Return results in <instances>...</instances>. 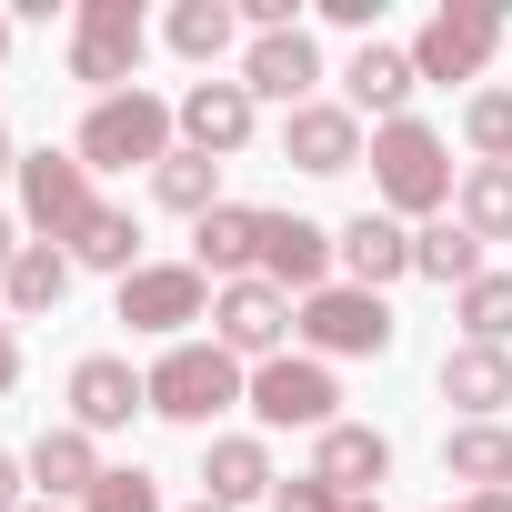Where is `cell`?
Segmentation results:
<instances>
[{
  "mask_svg": "<svg viewBox=\"0 0 512 512\" xmlns=\"http://www.w3.org/2000/svg\"><path fill=\"white\" fill-rule=\"evenodd\" d=\"M171 131H181V111L161 91H111V101H91V121H81L71 151H81V171H161Z\"/></svg>",
  "mask_w": 512,
  "mask_h": 512,
  "instance_id": "cell-1",
  "label": "cell"
},
{
  "mask_svg": "<svg viewBox=\"0 0 512 512\" xmlns=\"http://www.w3.org/2000/svg\"><path fill=\"white\" fill-rule=\"evenodd\" d=\"M372 191H382L392 211L442 221V201H452V151H442V131H422L412 111L382 121V131H372Z\"/></svg>",
  "mask_w": 512,
  "mask_h": 512,
  "instance_id": "cell-2",
  "label": "cell"
},
{
  "mask_svg": "<svg viewBox=\"0 0 512 512\" xmlns=\"http://www.w3.org/2000/svg\"><path fill=\"white\" fill-rule=\"evenodd\" d=\"M231 402H251V382H241V362H231L221 342H171V352L151 362V412H161V422L211 432V412H231Z\"/></svg>",
  "mask_w": 512,
  "mask_h": 512,
  "instance_id": "cell-3",
  "label": "cell"
},
{
  "mask_svg": "<svg viewBox=\"0 0 512 512\" xmlns=\"http://www.w3.org/2000/svg\"><path fill=\"white\" fill-rule=\"evenodd\" d=\"M141 51H151L141 0H81V21H71V81H91L101 101H111V91H141V81H131Z\"/></svg>",
  "mask_w": 512,
  "mask_h": 512,
  "instance_id": "cell-4",
  "label": "cell"
},
{
  "mask_svg": "<svg viewBox=\"0 0 512 512\" xmlns=\"http://www.w3.org/2000/svg\"><path fill=\"white\" fill-rule=\"evenodd\" d=\"M292 332H302L322 362H362V352L382 362V352H392V312H382V292H352V282H322V292L302 302Z\"/></svg>",
  "mask_w": 512,
  "mask_h": 512,
  "instance_id": "cell-5",
  "label": "cell"
},
{
  "mask_svg": "<svg viewBox=\"0 0 512 512\" xmlns=\"http://www.w3.org/2000/svg\"><path fill=\"white\" fill-rule=\"evenodd\" d=\"M292 322H302V312H292V292H272L262 272L211 292V342H221L231 362H282V332H292Z\"/></svg>",
  "mask_w": 512,
  "mask_h": 512,
  "instance_id": "cell-6",
  "label": "cell"
},
{
  "mask_svg": "<svg viewBox=\"0 0 512 512\" xmlns=\"http://www.w3.org/2000/svg\"><path fill=\"white\" fill-rule=\"evenodd\" d=\"M91 211H101V201H91L81 151H31V161H21V221H31L41 241H81Z\"/></svg>",
  "mask_w": 512,
  "mask_h": 512,
  "instance_id": "cell-7",
  "label": "cell"
},
{
  "mask_svg": "<svg viewBox=\"0 0 512 512\" xmlns=\"http://www.w3.org/2000/svg\"><path fill=\"white\" fill-rule=\"evenodd\" d=\"M492 41H502V11H492V0H452V11L422 21L412 71H422V81H472V71L492 61Z\"/></svg>",
  "mask_w": 512,
  "mask_h": 512,
  "instance_id": "cell-8",
  "label": "cell"
},
{
  "mask_svg": "<svg viewBox=\"0 0 512 512\" xmlns=\"http://www.w3.org/2000/svg\"><path fill=\"white\" fill-rule=\"evenodd\" d=\"M332 402H342V392H332L322 362H292V352H282V362L251 372V412H262L272 432H332V422H342Z\"/></svg>",
  "mask_w": 512,
  "mask_h": 512,
  "instance_id": "cell-9",
  "label": "cell"
},
{
  "mask_svg": "<svg viewBox=\"0 0 512 512\" xmlns=\"http://www.w3.org/2000/svg\"><path fill=\"white\" fill-rule=\"evenodd\" d=\"M201 312H211V282H201L191 262H141V272L121 282V322L151 332V342H171V332L201 322Z\"/></svg>",
  "mask_w": 512,
  "mask_h": 512,
  "instance_id": "cell-10",
  "label": "cell"
},
{
  "mask_svg": "<svg viewBox=\"0 0 512 512\" xmlns=\"http://www.w3.org/2000/svg\"><path fill=\"white\" fill-rule=\"evenodd\" d=\"M131 412H151V372H131L121 352H81V362H71V422L101 442V432H121Z\"/></svg>",
  "mask_w": 512,
  "mask_h": 512,
  "instance_id": "cell-11",
  "label": "cell"
},
{
  "mask_svg": "<svg viewBox=\"0 0 512 512\" xmlns=\"http://www.w3.org/2000/svg\"><path fill=\"white\" fill-rule=\"evenodd\" d=\"M342 262V251H332V231L322 221H302V211H262V282L272 292H322V272Z\"/></svg>",
  "mask_w": 512,
  "mask_h": 512,
  "instance_id": "cell-12",
  "label": "cell"
},
{
  "mask_svg": "<svg viewBox=\"0 0 512 512\" xmlns=\"http://www.w3.org/2000/svg\"><path fill=\"white\" fill-rule=\"evenodd\" d=\"M282 161H302L312 181L352 171V161H362V111H352V101H302V111L282 121Z\"/></svg>",
  "mask_w": 512,
  "mask_h": 512,
  "instance_id": "cell-13",
  "label": "cell"
},
{
  "mask_svg": "<svg viewBox=\"0 0 512 512\" xmlns=\"http://www.w3.org/2000/svg\"><path fill=\"white\" fill-rule=\"evenodd\" d=\"M312 482H332L342 502H372V492L392 482V442H382L372 422H332V432L312 442Z\"/></svg>",
  "mask_w": 512,
  "mask_h": 512,
  "instance_id": "cell-14",
  "label": "cell"
},
{
  "mask_svg": "<svg viewBox=\"0 0 512 512\" xmlns=\"http://www.w3.org/2000/svg\"><path fill=\"white\" fill-rule=\"evenodd\" d=\"M312 81H322V51H312V31H262L241 51V91L251 101H312Z\"/></svg>",
  "mask_w": 512,
  "mask_h": 512,
  "instance_id": "cell-15",
  "label": "cell"
},
{
  "mask_svg": "<svg viewBox=\"0 0 512 512\" xmlns=\"http://www.w3.org/2000/svg\"><path fill=\"white\" fill-rule=\"evenodd\" d=\"M171 111H181V151H211V161H221V151L251 141V111H262V101H251L241 81H191Z\"/></svg>",
  "mask_w": 512,
  "mask_h": 512,
  "instance_id": "cell-16",
  "label": "cell"
},
{
  "mask_svg": "<svg viewBox=\"0 0 512 512\" xmlns=\"http://www.w3.org/2000/svg\"><path fill=\"white\" fill-rule=\"evenodd\" d=\"M332 251H342L352 292H382V282H402V272H412V231H402L392 211H352V221L332 231Z\"/></svg>",
  "mask_w": 512,
  "mask_h": 512,
  "instance_id": "cell-17",
  "label": "cell"
},
{
  "mask_svg": "<svg viewBox=\"0 0 512 512\" xmlns=\"http://www.w3.org/2000/svg\"><path fill=\"white\" fill-rule=\"evenodd\" d=\"M191 272L201 282H251V272H262V211H251V201H221L211 221H191Z\"/></svg>",
  "mask_w": 512,
  "mask_h": 512,
  "instance_id": "cell-18",
  "label": "cell"
},
{
  "mask_svg": "<svg viewBox=\"0 0 512 512\" xmlns=\"http://www.w3.org/2000/svg\"><path fill=\"white\" fill-rule=\"evenodd\" d=\"M101 472H111V462H101V442H91L81 422H51V432L31 442V482H41V502H71V492L91 502Z\"/></svg>",
  "mask_w": 512,
  "mask_h": 512,
  "instance_id": "cell-19",
  "label": "cell"
},
{
  "mask_svg": "<svg viewBox=\"0 0 512 512\" xmlns=\"http://www.w3.org/2000/svg\"><path fill=\"white\" fill-rule=\"evenodd\" d=\"M442 402H462L472 422H492L512 402V352L502 342H452L442 352Z\"/></svg>",
  "mask_w": 512,
  "mask_h": 512,
  "instance_id": "cell-20",
  "label": "cell"
},
{
  "mask_svg": "<svg viewBox=\"0 0 512 512\" xmlns=\"http://www.w3.org/2000/svg\"><path fill=\"white\" fill-rule=\"evenodd\" d=\"M201 482H211V502H221V512H241V502H272V482H282V472H272V452L251 442V432H221V442H211V462H201Z\"/></svg>",
  "mask_w": 512,
  "mask_h": 512,
  "instance_id": "cell-21",
  "label": "cell"
},
{
  "mask_svg": "<svg viewBox=\"0 0 512 512\" xmlns=\"http://www.w3.org/2000/svg\"><path fill=\"white\" fill-rule=\"evenodd\" d=\"M342 81H352V111H382V121H402V101L422 91V71H412V51H392V41H362Z\"/></svg>",
  "mask_w": 512,
  "mask_h": 512,
  "instance_id": "cell-22",
  "label": "cell"
},
{
  "mask_svg": "<svg viewBox=\"0 0 512 512\" xmlns=\"http://www.w3.org/2000/svg\"><path fill=\"white\" fill-rule=\"evenodd\" d=\"M0 292H11V312H21V322L61 312V292H71V251H61V241H21V262L0 272Z\"/></svg>",
  "mask_w": 512,
  "mask_h": 512,
  "instance_id": "cell-23",
  "label": "cell"
},
{
  "mask_svg": "<svg viewBox=\"0 0 512 512\" xmlns=\"http://www.w3.org/2000/svg\"><path fill=\"white\" fill-rule=\"evenodd\" d=\"M442 472L472 482V492H512V432H502V422H462V432L442 442Z\"/></svg>",
  "mask_w": 512,
  "mask_h": 512,
  "instance_id": "cell-24",
  "label": "cell"
},
{
  "mask_svg": "<svg viewBox=\"0 0 512 512\" xmlns=\"http://www.w3.org/2000/svg\"><path fill=\"white\" fill-rule=\"evenodd\" d=\"M452 221L472 241H512V161H472L462 191H452Z\"/></svg>",
  "mask_w": 512,
  "mask_h": 512,
  "instance_id": "cell-25",
  "label": "cell"
},
{
  "mask_svg": "<svg viewBox=\"0 0 512 512\" xmlns=\"http://www.w3.org/2000/svg\"><path fill=\"white\" fill-rule=\"evenodd\" d=\"M71 262H81V272H111V282H131V272H141V221L101 201V211L81 221V241H71Z\"/></svg>",
  "mask_w": 512,
  "mask_h": 512,
  "instance_id": "cell-26",
  "label": "cell"
},
{
  "mask_svg": "<svg viewBox=\"0 0 512 512\" xmlns=\"http://www.w3.org/2000/svg\"><path fill=\"white\" fill-rule=\"evenodd\" d=\"M412 272H422V282L472 292V282H482V241H472L462 221H422V231H412Z\"/></svg>",
  "mask_w": 512,
  "mask_h": 512,
  "instance_id": "cell-27",
  "label": "cell"
},
{
  "mask_svg": "<svg viewBox=\"0 0 512 512\" xmlns=\"http://www.w3.org/2000/svg\"><path fill=\"white\" fill-rule=\"evenodd\" d=\"M151 191H161V211L211 221V211H221V161H211V151H171V161L151 171Z\"/></svg>",
  "mask_w": 512,
  "mask_h": 512,
  "instance_id": "cell-28",
  "label": "cell"
},
{
  "mask_svg": "<svg viewBox=\"0 0 512 512\" xmlns=\"http://www.w3.org/2000/svg\"><path fill=\"white\" fill-rule=\"evenodd\" d=\"M161 31H171V51H181V61H201V71H211V61L231 51V31H241V11H231V0H181V11H171Z\"/></svg>",
  "mask_w": 512,
  "mask_h": 512,
  "instance_id": "cell-29",
  "label": "cell"
},
{
  "mask_svg": "<svg viewBox=\"0 0 512 512\" xmlns=\"http://www.w3.org/2000/svg\"><path fill=\"white\" fill-rule=\"evenodd\" d=\"M452 312H462L472 342H502V352H512V272H482L472 292H452Z\"/></svg>",
  "mask_w": 512,
  "mask_h": 512,
  "instance_id": "cell-30",
  "label": "cell"
},
{
  "mask_svg": "<svg viewBox=\"0 0 512 512\" xmlns=\"http://www.w3.org/2000/svg\"><path fill=\"white\" fill-rule=\"evenodd\" d=\"M462 141H472L482 161H512V91H472V101H462Z\"/></svg>",
  "mask_w": 512,
  "mask_h": 512,
  "instance_id": "cell-31",
  "label": "cell"
},
{
  "mask_svg": "<svg viewBox=\"0 0 512 512\" xmlns=\"http://www.w3.org/2000/svg\"><path fill=\"white\" fill-rule=\"evenodd\" d=\"M81 512H171V502H161V482H151L141 462H121V472H101V482H91V502H81Z\"/></svg>",
  "mask_w": 512,
  "mask_h": 512,
  "instance_id": "cell-32",
  "label": "cell"
},
{
  "mask_svg": "<svg viewBox=\"0 0 512 512\" xmlns=\"http://www.w3.org/2000/svg\"><path fill=\"white\" fill-rule=\"evenodd\" d=\"M272 512H342V492L302 472V482H272Z\"/></svg>",
  "mask_w": 512,
  "mask_h": 512,
  "instance_id": "cell-33",
  "label": "cell"
},
{
  "mask_svg": "<svg viewBox=\"0 0 512 512\" xmlns=\"http://www.w3.org/2000/svg\"><path fill=\"white\" fill-rule=\"evenodd\" d=\"M21 492H31V462H11V452H0V512H31Z\"/></svg>",
  "mask_w": 512,
  "mask_h": 512,
  "instance_id": "cell-34",
  "label": "cell"
},
{
  "mask_svg": "<svg viewBox=\"0 0 512 512\" xmlns=\"http://www.w3.org/2000/svg\"><path fill=\"white\" fill-rule=\"evenodd\" d=\"M21 382V342H11V322H0V392Z\"/></svg>",
  "mask_w": 512,
  "mask_h": 512,
  "instance_id": "cell-35",
  "label": "cell"
},
{
  "mask_svg": "<svg viewBox=\"0 0 512 512\" xmlns=\"http://www.w3.org/2000/svg\"><path fill=\"white\" fill-rule=\"evenodd\" d=\"M21 262V231H11V211H0V272H11Z\"/></svg>",
  "mask_w": 512,
  "mask_h": 512,
  "instance_id": "cell-36",
  "label": "cell"
},
{
  "mask_svg": "<svg viewBox=\"0 0 512 512\" xmlns=\"http://www.w3.org/2000/svg\"><path fill=\"white\" fill-rule=\"evenodd\" d=\"M462 512H512V492H472V502H462Z\"/></svg>",
  "mask_w": 512,
  "mask_h": 512,
  "instance_id": "cell-37",
  "label": "cell"
},
{
  "mask_svg": "<svg viewBox=\"0 0 512 512\" xmlns=\"http://www.w3.org/2000/svg\"><path fill=\"white\" fill-rule=\"evenodd\" d=\"M0 171H21V151H11V131H0Z\"/></svg>",
  "mask_w": 512,
  "mask_h": 512,
  "instance_id": "cell-38",
  "label": "cell"
},
{
  "mask_svg": "<svg viewBox=\"0 0 512 512\" xmlns=\"http://www.w3.org/2000/svg\"><path fill=\"white\" fill-rule=\"evenodd\" d=\"M0 61H11V11H0Z\"/></svg>",
  "mask_w": 512,
  "mask_h": 512,
  "instance_id": "cell-39",
  "label": "cell"
},
{
  "mask_svg": "<svg viewBox=\"0 0 512 512\" xmlns=\"http://www.w3.org/2000/svg\"><path fill=\"white\" fill-rule=\"evenodd\" d=\"M342 512H382V502H342Z\"/></svg>",
  "mask_w": 512,
  "mask_h": 512,
  "instance_id": "cell-40",
  "label": "cell"
},
{
  "mask_svg": "<svg viewBox=\"0 0 512 512\" xmlns=\"http://www.w3.org/2000/svg\"><path fill=\"white\" fill-rule=\"evenodd\" d=\"M191 512H221V502H211V492H201V502H191Z\"/></svg>",
  "mask_w": 512,
  "mask_h": 512,
  "instance_id": "cell-41",
  "label": "cell"
},
{
  "mask_svg": "<svg viewBox=\"0 0 512 512\" xmlns=\"http://www.w3.org/2000/svg\"><path fill=\"white\" fill-rule=\"evenodd\" d=\"M31 512H61V502H31Z\"/></svg>",
  "mask_w": 512,
  "mask_h": 512,
  "instance_id": "cell-42",
  "label": "cell"
}]
</instances>
